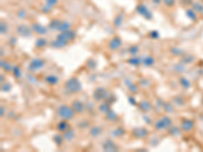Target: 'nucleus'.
<instances>
[{
  "label": "nucleus",
  "mask_w": 203,
  "mask_h": 152,
  "mask_svg": "<svg viewBox=\"0 0 203 152\" xmlns=\"http://www.w3.org/2000/svg\"><path fill=\"white\" fill-rule=\"evenodd\" d=\"M74 37H75V34L72 32L71 30H67V32H62L58 37H57V40L52 43V47H64L70 40H73Z\"/></svg>",
  "instance_id": "obj_1"
},
{
  "label": "nucleus",
  "mask_w": 203,
  "mask_h": 152,
  "mask_svg": "<svg viewBox=\"0 0 203 152\" xmlns=\"http://www.w3.org/2000/svg\"><path fill=\"white\" fill-rule=\"evenodd\" d=\"M57 113H58L59 117H61L64 120H71L74 117V110L72 107H67V105H61V107H59Z\"/></svg>",
  "instance_id": "obj_2"
},
{
  "label": "nucleus",
  "mask_w": 203,
  "mask_h": 152,
  "mask_svg": "<svg viewBox=\"0 0 203 152\" xmlns=\"http://www.w3.org/2000/svg\"><path fill=\"white\" fill-rule=\"evenodd\" d=\"M66 88L69 90V91L77 92L81 89V85H80V83H79V81L73 77V78L67 80V82H66Z\"/></svg>",
  "instance_id": "obj_3"
},
{
  "label": "nucleus",
  "mask_w": 203,
  "mask_h": 152,
  "mask_svg": "<svg viewBox=\"0 0 203 152\" xmlns=\"http://www.w3.org/2000/svg\"><path fill=\"white\" fill-rule=\"evenodd\" d=\"M171 124H172V121L170 120V118H168V117H164V118H162L155 124V128L158 130H163V129H165V128L170 127L171 126Z\"/></svg>",
  "instance_id": "obj_4"
},
{
  "label": "nucleus",
  "mask_w": 203,
  "mask_h": 152,
  "mask_svg": "<svg viewBox=\"0 0 203 152\" xmlns=\"http://www.w3.org/2000/svg\"><path fill=\"white\" fill-rule=\"evenodd\" d=\"M17 33H18V35H21V37H28L32 35V30H31L28 25H21L17 26Z\"/></svg>",
  "instance_id": "obj_5"
},
{
  "label": "nucleus",
  "mask_w": 203,
  "mask_h": 152,
  "mask_svg": "<svg viewBox=\"0 0 203 152\" xmlns=\"http://www.w3.org/2000/svg\"><path fill=\"white\" fill-rule=\"evenodd\" d=\"M72 109H73L74 112H76V113L81 114L84 111V105H83V103H81L80 100H74L73 105H72Z\"/></svg>",
  "instance_id": "obj_6"
},
{
  "label": "nucleus",
  "mask_w": 203,
  "mask_h": 152,
  "mask_svg": "<svg viewBox=\"0 0 203 152\" xmlns=\"http://www.w3.org/2000/svg\"><path fill=\"white\" fill-rule=\"evenodd\" d=\"M121 44H122V42H121V40L118 38V37H115V38H113L110 41L109 43V47L111 50H117L120 48Z\"/></svg>",
  "instance_id": "obj_7"
},
{
  "label": "nucleus",
  "mask_w": 203,
  "mask_h": 152,
  "mask_svg": "<svg viewBox=\"0 0 203 152\" xmlns=\"http://www.w3.org/2000/svg\"><path fill=\"white\" fill-rule=\"evenodd\" d=\"M137 11L139 12L141 15H143L144 17H146V18H151V12H149V10L147 9L143 4H140V5L138 6Z\"/></svg>",
  "instance_id": "obj_8"
},
{
  "label": "nucleus",
  "mask_w": 203,
  "mask_h": 152,
  "mask_svg": "<svg viewBox=\"0 0 203 152\" xmlns=\"http://www.w3.org/2000/svg\"><path fill=\"white\" fill-rule=\"evenodd\" d=\"M44 61L43 60H40V59H36V60H33L32 63H31L30 65V68L31 69H33V71H35V70L39 69V68H42L44 66Z\"/></svg>",
  "instance_id": "obj_9"
},
{
  "label": "nucleus",
  "mask_w": 203,
  "mask_h": 152,
  "mask_svg": "<svg viewBox=\"0 0 203 152\" xmlns=\"http://www.w3.org/2000/svg\"><path fill=\"white\" fill-rule=\"evenodd\" d=\"M33 30L36 33H38L39 35H46L48 32L47 28H46L45 26L39 25V23H34V25H33Z\"/></svg>",
  "instance_id": "obj_10"
},
{
  "label": "nucleus",
  "mask_w": 203,
  "mask_h": 152,
  "mask_svg": "<svg viewBox=\"0 0 203 152\" xmlns=\"http://www.w3.org/2000/svg\"><path fill=\"white\" fill-rule=\"evenodd\" d=\"M57 2H58V0H47V1H46V5L43 10L44 11H49L50 9H52V8L54 7V5Z\"/></svg>",
  "instance_id": "obj_11"
},
{
  "label": "nucleus",
  "mask_w": 203,
  "mask_h": 152,
  "mask_svg": "<svg viewBox=\"0 0 203 152\" xmlns=\"http://www.w3.org/2000/svg\"><path fill=\"white\" fill-rule=\"evenodd\" d=\"M182 129L185 130V131H189L190 129H192V126H193V123L191 121H188V120H185L182 122Z\"/></svg>",
  "instance_id": "obj_12"
},
{
  "label": "nucleus",
  "mask_w": 203,
  "mask_h": 152,
  "mask_svg": "<svg viewBox=\"0 0 203 152\" xmlns=\"http://www.w3.org/2000/svg\"><path fill=\"white\" fill-rule=\"evenodd\" d=\"M70 28H71V25H70L69 23H67V21H62L58 30H60V32H67V30H70Z\"/></svg>",
  "instance_id": "obj_13"
},
{
  "label": "nucleus",
  "mask_w": 203,
  "mask_h": 152,
  "mask_svg": "<svg viewBox=\"0 0 203 152\" xmlns=\"http://www.w3.org/2000/svg\"><path fill=\"white\" fill-rule=\"evenodd\" d=\"M136 130L139 132V133H137V132L133 131V134L136 136V137L141 138V137H145V136L147 135V131L145 129H141V128H138V129H136Z\"/></svg>",
  "instance_id": "obj_14"
},
{
  "label": "nucleus",
  "mask_w": 203,
  "mask_h": 152,
  "mask_svg": "<svg viewBox=\"0 0 203 152\" xmlns=\"http://www.w3.org/2000/svg\"><path fill=\"white\" fill-rule=\"evenodd\" d=\"M62 21H57V19H54V21H51L49 28H53V30H59V28H60V25Z\"/></svg>",
  "instance_id": "obj_15"
},
{
  "label": "nucleus",
  "mask_w": 203,
  "mask_h": 152,
  "mask_svg": "<svg viewBox=\"0 0 203 152\" xmlns=\"http://www.w3.org/2000/svg\"><path fill=\"white\" fill-rule=\"evenodd\" d=\"M101 128L99 127V126H96V127H94L92 129V131H90V135L92 136H94V137H97V136H99L101 134Z\"/></svg>",
  "instance_id": "obj_16"
},
{
  "label": "nucleus",
  "mask_w": 203,
  "mask_h": 152,
  "mask_svg": "<svg viewBox=\"0 0 203 152\" xmlns=\"http://www.w3.org/2000/svg\"><path fill=\"white\" fill-rule=\"evenodd\" d=\"M140 107L144 112H148L151 107H150V103H148L147 101H142V103H140Z\"/></svg>",
  "instance_id": "obj_17"
},
{
  "label": "nucleus",
  "mask_w": 203,
  "mask_h": 152,
  "mask_svg": "<svg viewBox=\"0 0 203 152\" xmlns=\"http://www.w3.org/2000/svg\"><path fill=\"white\" fill-rule=\"evenodd\" d=\"M68 127L69 126H68V124L65 122V121H62V122L58 124V129L60 130V131H65V130H67Z\"/></svg>",
  "instance_id": "obj_18"
},
{
  "label": "nucleus",
  "mask_w": 203,
  "mask_h": 152,
  "mask_svg": "<svg viewBox=\"0 0 203 152\" xmlns=\"http://www.w3.org/2000/svg\"><path fill=\"white\" fill-rule=\"evenodd\" d=\"M46 45V41H45V39H39L38 41L36 42V46L37 47H39V48H42V47H44V46Z\"/></svg>",
  "instance_id": "obj_19"
},
{
  "label": "nucleus",
  "mask_w": 203,
  "mask_h": 152,
  "mask_svg": "<svg viewBox=\"0 0 203 152\" xmlns=\"http://www.w3.org/2000/svg\"><path fill=\"white\" fill-rule=\"evenodd\" d=\"M163 1H164V3L165 4V6L172 7V6H174V4H175L176 0H163Z\"/></svg>",
  "instance_id": "obj_20"
},
{
  "label": "nucleus",
  "mask_w": 203,
  "mask_h": 152,
  "mask_svg": "<svg viewBox=\"0 0 203 152\" xmlns=\"http://www.w3.org/2000/svg\"><path fill=\"white\" fill-rule=\"evenodd\" d=\"M46 80L48 81V82H50V83H56L57 81H58V79H57V77H55V76H48L47 78H46Z\"/></svg>",
  "instance_id": "obj_21"
},
{
  "label": "nucleus",
  "mask_w": 203,
  "mask_h": 152,
  "mask_svg": "<svg viewBox=\"0 0 203 152\" xmlns=\"http://www.w3.org/2000/svg\"><path fill=\"white\" fill-rule=\"evenodd\" d=\"M100 110H101V112H103V113H107V112L110 111L109 107H108L107 103H103V105H102L101 107H100Z\"/></svg>",
  "instance_id": "obj_22"
}]
</instances>
